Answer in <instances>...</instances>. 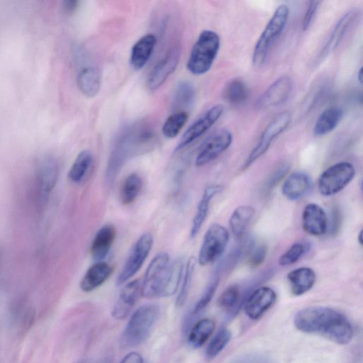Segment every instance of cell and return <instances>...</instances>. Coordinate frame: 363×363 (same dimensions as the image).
Returning a JSON list of instances; mask_svg holds the SVG:
<instances>
[{
    "label": "cell",
    "instance_id": "cell-1",
    "mask_svg": "<svg viewBox=\"0 0 363 363\" xmlns=\"http://www.w3.org/2000/svg\"><path fill=\"white\" fill-rule=\"evenodd\" d=\"M294 325L300 331L319 334L339 345L349 343L353 329L347 318L339 311L324 306H310L299 311Z\"/></svg>",
    "mask_w": 363,
    "mask_h": 363
},
{
    "label": "cell",
    "instance_id": "cell-2",
    "mask_svg": "<svg viewBox=\"0 0 363 363\" xmlns=\"http://www.w3.org/2000/svg\"><path fill=\"white\" fill-rule=\"evenodd\" d=\"M184 261H173L166 252L156 255L150 262L141 283V295L145 298L168 297L174 294L181 281Z\"/></svg>",
    "mask_w": 363,
    "mask_h": 363
},
{
    "label": "cell",
    "instance_id": "cell-3",
    "mask_svg": "<svg viewBox=\"0 0 363 363\" xmlns=\"http://www.w3.org/2000/svg\"><path fill=\"white\" fill-rule=\"evenodd\" d=\"M220 46L218 34L211 30L201 32L194 44L186 68L194 75H202L211 68Z\"/></svg>",
    "mask_w": 363,
    "mask_h": 363
},
{
    "label": "cell",
    "instance_id": "cell-4",
    "mask_svg": "<svg viewBox=\"0 0 363 363\" xmlns=\"http://www.w3.org/2000/svg\"><path fill=\"white\" fill-rule=\"evenodd\" d=\"M160 308L155 304H146L138 308L130 318L122 334L124 346L135 347L143 342L157 320Z\"/></svg>",
    "mask_w": 363,
    "mask_h": 363
},
{
    "label": "cell",
    "instance_id": "cell-5",
    "mask_svg": "<svg viewBox=\"0 0 363 363\" xmlns=\"http://www.w3.org/2000/svg\"><path fill=\"white\" fill-rule=\"evenodd\" d=\"M289 16V9L285 4L280 5L274 11L255 45L252 54L255 67H260L265 62L273 44L284 31Z\"/></svg>",
    "mask_w": 363,
    "mask_h": 363
},
{
    "label": "cell",
    "instance_id": "cell-6",
    "mask_svg": "<svg viewBox=\"0 0 363 363\" xmlns=\"http://www.w3.org/2000/svg\"><path fill=\"white\" fill-rule=\"evenodd\" d=\"M355 176V169L348 162L335 163L324 170L318 181L319 192L330 196L342 191Z\"/></svg>",
    "mask_w": 363,
    "mask_h": 363
},
{
    "label": "cell",
    "instance_id": "cell-7",
    "mask_svg": "<svg viewBox=\"0 0 363 363\" xmlns=\"http://www.w3.org/2000/svg\"><path fill=\"white\" fill-rule=\"evenodd\" d=\"M228 241L227 229L219 223L211 224L203 238L198 256L199 263L207 265L214 262L224 252Z\"/></svg>",
    "mask_w": 363,
    "mask_h": 363
},
{
    "label": "cell",
    "instance_id": "cell-8",
    "mask_svg": "<svg viewBox=\"0 0 363 363\" xmlns=\"http://www.w3.org/2000/svg\"><path fill=\"white\" fill-rule=\"evenodd\" d=\"M153 245L150 233L142 234L131 247L127 259L118 276L116 284L120 286L133 277L141 268Z\"/></svg>",
    "mask_w": 363,
    "mask_h": 363
},
{
    "label": "cell",
    "instance_id": "cell-9",
    "mask_svg": "<svg viewBox=\"0 0 363 363\" xmlns=\"http://www.w3.org/2000/svg\"><path fill=\"white\" fill-rule=\"evenodd\" d=\"M291 116L289 111H283L277 115L265 128L256 146L247 157L242 169H246L269 148L274 140L289 126Z\"/></svg>",
    "mask_w": 363,
    "mask_h": 363
},
{
    "label": "cell",
    "instance_id": "cell-10",
    "mask_svg": "<svg viewBox=\"0 0 363 363\" xmlns=\"http://www.w3.org/2000/svg\"><path fill=\"white\" fill-rule=\"evenodd\" d=\"M232 142L233 135L229 130H216L201 145L196 158V165L202 167L214 160L230 146Z\"/></svg>",
    "mask_w": 363,
    "mask_h": 363
},
{
    "label": "cell",
    "instance_id": "cell-11",
    "mask_svg": "<svg viewBox=\"0 0 363 363\" xmlns=\"http://www.w3.org/2000/svg\"><path fill=\"white\" fill-rule=\"evenodd\" d=\"M224 111L222 104H216L208 108L183 133L174 152H179L209 130L220 118Z\"/></svg>",
    "mask_w": 363,
    "mask_h": 363
},
{
    "label": "cell",
    "instance_id": "cell-12",
    "mask_svg": "<svg viewBox=\"0 0 363 363\" xmlns=\"http://www.w3.org/2000/svg\"><path fill=\"white\" fill-rule=\"evenodd\" d=\"M180 55V46L176 44L155 65L147 79V86L149 89H157L164 83L169 76L176 69Z\"/></svg>",
    "mask_w": 363,
    "mask_h": 363
},
{
    "label": "cell",
    "instance_id": "cell-13",
    "mask_svg": "<svg viewBox=\"0 0 363 363\" xmlns=\"http://www.w3.org/2000/svg\"><path fill=\"white\" fill-rule=\"evenodd\" d=\"M292 88L291 77L283 76L277 79L259 96L256 107L263 109L282 104L289 97Z\"/></svg>",
    "mask_w": 363,
    "mask_h": 363
},
{
    "label": "cell",
    "instance_id": "cell-14",
    "mask_svg": "<svg viewBox=\"0 0 363 363\" xmlns=\"http://www.w3.org/2000/svg\"><path fill=\"white\" fill-rule=\"evenodd\" d=\"M276 292L270 287L261 286L247 297L244 311L252 319L259 318L275 302Z\"/></svg>",
    "mask_w": 363,
    "mask_h": 363
},
{
    "label": "cell",
    "instance_id": "cell-15",
    "mask_svg": "<svg viewBox=\"0 0 363 363\" xmlns=\"http://www.w3.org/2000/svg\"><path fill=\"white\" fill-rule=\"evenodd\" d=\"M301 225L303 230L311 235L320 236L325 234L328 228L326 213L316 203L307 204L302 212Z\"/></svg>",
    "mask_w": 363,
    "mask_h": 363
},
{
    "label": "cell",
    "instance_id": "cell-16",
    "mask_svg": "<svg viewBox=\"0 0 363 363\" xmlns=\"http://www.w3.org/2000/svg\"><path fill=\"white\" fill-rule=\"evenodd\" d=\"M141 294V282L138 279L126 284L114 304L111 315L117 320L125 318Z\"/></svg>",
    "mask_w": 363,
    "mask_h": 363
},
{
    "label": "cell",
    "instance_id": "cell-17",
    "mask_svg": "<svg viewBox=\"0 0 363 363\" xmlns=\"http://www.w3.org/2000/svg\"><path fill=\"white\" fill-rule=\"evenodd\" d=\"M312 184V179L307 173L294 172L285 179L281 192L288 200L296 201L310 192Z\"/></svg>",
    "mask_w": 363,
    "mask_h": 363
},
{
    "label": "cell",
    "instance_id": "cell-18",
    "mask_svg": "<svg viewBox=\"0 0 363 363\" xmlns=\"http://www.w3.org/2000/svg\"><path fill=\"white\" fill-rule=\"evenodd\" d=\"M116 237V228L106 224L95 234L90 246V252L95 262L104 261L108 256Z\"/></svg>",
    "mask_w": 363,
    "mask_h": 363
},
{
    "label": "cell",
    "instance_id": "cell-19",
    "mask_svg": "<svg viewBox=\"0 0 363 363\" xmlns=\"http://www.w3.org/2000/svg\"><path fill=\"white\" fill-rule=\"evenodd\" d=\"M357 15V12L356 10H350L340 18L320 50L319 55L320 60L326 57L337 48L355 21Z\"/></svg>",
    "mask_w": 363,
    "mask_h": 363
},
{
    "label": "cell",
    "instance_id": "cell-20",
    "mask_svg": "<svg viewBox=\"0 0 363 363\" xmlns=\"http://www.w3.org/2000/svg\"><path fill=\"white\" fill-rule=\"evenodd\" d=\"M223 191V186L218 184H210L206 186L198 203L196 214L192 220L190 230L191 238H195L199 233L209 210L211 201Z\"/></svg>",
    "mask_w": 363,
    "mask_h": 363
},
{
    "label": "cell",
    "instance_id": "cell-21",
    "mask_svg": "<svg viewBox=\"0 0 363 363\" xmlns=\"http://www.w3.org/2000/svg\"><path fill=\"white\" fill-rule=\"evenodd\" d=\"M113 267L104 261L96 262L86 272L80 282L84 292H90L102 285L111 275Z\"/></svg>",
    "mask_w": 363,
    "mask_h": 363
},
{
    "label": "cell",
    "instance_id": "cell-22",
    "mask_svg": "<svg viewBox=\"0 0 363 363\" xmlns=\"http://www.w3.org/2000/svg\"><path fill=\"white\" fill-rule=\"evenodd\" d=\"M157 38L152 33H148L139 38L133 45L130 63L135 70L141 69L148 62L155 44Z\"/></svg>",
    "mask_w": 363,
    "mask_h": 363
},
{
    "label": "cell",
    "instance_id": "cell-23",
    "mask_svg": "<svg viewBox=\"0 0 363 363\" xmlns=\"http://www.w3.org/2000/svg\"><path fill=\"white\" fill-rule=\"evenodd\" d=\"M58 175V167L55 160L51 157L45 159L40 164L38 173V186L43 201L47 200L55 187Z\"/></svg>",
    "mask_w": 363,
    "mask_h": 363
},
{
    "label": "cell",
    "instance_id": "cell-24",
    "mask_svg": "<svg viewBox=\"0 0 363 363\" xmlns=\"http://www.w3.org/2000/svg\"><path fill=\"white\" fill-rule=\"evenodd\" d=\"M291 291L295 296H301L308 291L314 285L316 275L313 269L308 267L296 268L287 274Z\"/></svg>",
    "mask_w": 363,
    "mask_h": 363
},
{
    "label": "cell",
    "instance_id": "cell-25",
    "mask_svg": "<svg viewBox=\"0 0 363 363\" xmlns=\"http://www.w3.org/2000/svg\"><path fill=\"white\" fill-rule=\"evenodd\" d=\"M77 80L81 92L84 96L91 98L94 97L100 90L101 74L96 67L85 66L78 72Z\"/></svg>",
    "mask_w": 363,
    "mask_h": 363
},
{
    "label": "cell",
    "instance_id": "cell-26",
    "mask_svg": "<svg viewBox=\"0 0 363 363\" xmlns=\"http://www.w3.org/2000/svg\"><path fill=\"white\" fill-rule=\"evenodd\" d=\"M343 116V111L340 107H330L324 110L317 118L313 133L323 136L332 132L340 123Z\"/></svg>",
    "mask_w": 363,
    "mask_h": 363
},
{
    "label": "cell",
    "instance_id": "cell-27",
    "mask_svg": "<svg viewBox=\"0 0 363 363\" xmlns=\"http://www.w3.org/2000/svg\"><path fill=\"white\" fill-rule=\"evenodd\" d=\"M255 211L249 205L238 206L232 213L229 225L232 233L237 237L242 236L254 217Z\"/></svg>",
    "mask_w": 363,
    "mask_h": 363
},
{
    "label": "cell",
    "instance_id": "cell-28",
    "mask_svg": "<svg viewBox=\"0 0 363 363\" xmlns=\"http://www.w3.org/2000/svg\"><path fill=\"white\" fill-rule=\"evenodd\" d=\"M216 328L214 321L210 318H203L197 321L190 329L188 343L193 348L201 347L213 333Z\"/></svg>",
    "mask_w": 363,
    "mask_h": 363
},
{
    "label": "cell",
    "instance_id": "cell-29",
    "mask_svg": "<svg viewBox=\"0 0 363 363\" xmlns=\"http://www.w3.org/2000/svg\"><path fill=\"white\" fill-rule=\"evenodd\" d=\"M93 162L92 153L88 150H82L75 158L68 172L69 179L75 184L80 183L87 175Z\"/></svg>",
    "mask_w": 363,
    "mask_h": 363
},
{
    "label": "cell",
    "instance_id": "cell-30",
    "mask_svg": "<svg viewBox=\"0 0 363 363\" xmlns=\"http://www.w3.org/2000/svg\"><path fill=\"white\" fill-rule=\"evenodd\" d=\"M195 99V89L192 84L186 80L180 81L174 91L172 107L178 111L191 107Z\"/></svg>",
    "mask_w": 363,
    "mask_h": 363
},
{
    "label": "cell",
    "instance_id": "cell-31",
    "mask_svg": "<svg viewBox=\"0 0 363 363\" xmlns=\"http://www.w3.org/2000/svg\"><path fill=\"white\" fill-rule=\"evenodd\" d=\"M223 96L228 103L239 105L247 99L249 90L243 80L239 78L232 79L225 85Z\"/></svg>",
    "mask_w": 363,
    "mask_h": 363
},
{
    "label": "cell",
    "instance_id": "cell-32",
    "mask_svg": "<svg viewBox=\"0 0 363 363\" xmlns=\"http://www.w3.org/2000/svg\"><path fill=\"white\" fill-rule=\"evenodd\" d=\"M143 187V179L141 177L133 172L125 179L120 191V199L125 204L133 203L138 197Z\"/></svg>",
    "mask_w": 363,
    "mask_h": 363
},
{
    "label": "cell",
    "instance_id": "cell-33",
    "mask_svg": "<svg viewBox=\"0 0 363 363\" xmlns=\"http://www.w3.org/2000/svg\"><path fill=\"white\" fill-rule=\"evenodd\" d=\"M189 118L186 111H177L170 115L164 121L162 131L167 138H175L183 128Z\"/></svg>",
    "mask_w": 363,
    "mask_h": 363
},
{
    "label": "cell",
    "instance_id": "cell-34",
    "mask_svg": "<svg viewBox=\"0 0 363 363\" xmlns=\"http://www.w3.org/2000/svg\"><path fill=\"white\" fill-rule=\"evenodd\" d=\"M196 262V258L191 257L186 264L183 282L176 301L177 306H182L187 299L195 270Z\"/></svg>",
    "mask_w": 363,
    "mask_h": 363
},
{
    "label": "cell",
    "instance_id": "cell-35",
    "mask_svg": "<svg viewBox=\"0 0 363 363\" xmlns=\"http://www.w3.org/2000/svg\"><path fill=\"white\" fill-rule=\"evenodd\" d=\"M309 245L303 242H296L291 245L279 258L281 266H288L296 263L308 250Z\"/></svg>",
    "mask_w": 363,
    "mask_h": 363
},
{
    "label": "cell",
    "instance_id": "cell-36",
    "mask_svg": "<svg viewBox=\"0 0 363 363\" xmlns=\"http://www.w3.org/2000/svg\"><path fill=\"white\" fill-rule=\"evenodd\" d=\"M230 338L231 333L228 330H220L209 342L206 350V357L209 359L216 357L228 345Z\"/></svg>",
    "mask_w": 363,
    "mask_h": 363
},
{
    "label": "cell",
    "instance_id": "cell-37",
    "mask_svg": "<svg viewBox=\"0 0 363 363\" xmlns=\"http://www.w3.org/2000/svg\"><path fill=\"white\" fill-rule=\"evenodd\" d=\"M220 271L216 269L213 277L208 283L201 297L195 304L191 315H196L200 313L211 301L220 281Z\"/></svg>",
    "mask_w": 363,
    "mask_h": 363
},
{
    "label": "cell",
    "instance_id": "cell-38",
    "mask_svg": "<svg viewBox=\"0 0 363 363\" xmlns=\"http://www.w3.org/2000/svg\"><path fill=\"white\" fill-rule=\"evenodd\" d=\"M289 169V165L288 163H281L279 164L269 174L267 180L265 181L263 187L262 192L264 195L269 194L272 190L276 186L277 183L284 177Z\"/></svg>",
    "mask_w": 363,
    "mask_h": 363
},
{
    "label": "cell",
    "instance_id": "cell-39",
    "mask_svg": "<svg viewBox=\"0 0 363 363\" xmlns=\"http://www.w3.org/2000/svg\"><path fill=\"white\" fill-rule=\"evenodd\" d=\"M240 296L238 286H229L219 296L218 305L223 308H232L238 303Z\"/></svg>",
    "mask_w": 363,
    "mask_h": 363
},
{
    "label": "cell",
    "instance_id": "cell-40",
    "mask_svg": "<svg viewBox=\"0 0 363 363\" xmlns=\"http://www.w3.org/2000/svg\"><path fill=\"white\" fill-rule=\"evenodd\" d=\"M320 3L321 2L318 1H312L308 3L302 22L303 30H308L311 26Z\"/></svg>",
    "mask_w": 363,
    "mask_h": 363
},
{
    "label": "cell",
    "instance_id": "cell-41",
    "mask_svg": "<svg viewBox=\"0 0 363 363\" xmlns=\"http://www.w3.org/2000/svg\"><path fill=\"white\" fill-rule=\"evenodd\" d=\"M267 253V247L261 245L257 246L251 253L250 257V264L252 267H258L263 263Z\"/></svg>",
    "mask_w": 363,
    "mask_h": 363
},
{
    "label": "cell",
    "instance_id": "cell-42",
    "mask_svg": "<svg viewBox=\"0 0 363 363\" xmlns=\"http://www.w3.org/2000/svg\"><path fill=\"white\" fill-rule=\"evenodd\" d=\"M121 363H143V358L140 354L131 352L123 358Z\"/></svg>",
    "mask_w": 363,
    "mask_h": 363
},
{
    "label": "cell",
    "instance_id": "cell-43",
    "mask_svg": "<svg viewBox=\"0 0 363 363\" xmlns=\"http://www.w3.org/2000/svg\"><path fill=\"white\" fill-rule=\"evenodd\" d=\"M333 219V222H332V225H331V230L333 232V233H335L337 230H338L339 229V227H340V213H339V211L336 208V209H334V211H333V216H332Z\"/></svg>",
    "mask_w": 363,
    "mask_h": 363
},
{
    "label": "cell",
    "instance_id": "cell-44",
    "mask_svg": "<svg viewBox=\"0 0 363 363\" xmlns=\"http://www.w3.org/2000/svg\"><path fill=\"white\" fill-rule=\"evenodd\" d=\"M78 4L77 1H66L63 4L64 10L67 13H71L77 9Z\"/></svg>",
    "mask_w": 363,
    "mask_h": 363
},
{
    "label": "cell",
    "instance_id": "cell-45",
    "mask_svg": "<svg viewBox=\"0 0 363 363\" xmlns=\"http://www.w3.org/2000/svg\"><path fill=\"white\" fill-rule=\"evenodd\" d=\"M357 79L360 84L362 83V67H360V69L357 72Z\"/></svg>",
    "mask_w": 363,
    "mask_h": 363
},
{
    "label": "cell",
    "instance_id": "cell-46",
    "mask_svg": "<svg viewBox=\"0 0 363 363\" xmlns=\"http://www.w3.org/2000/svg\"><path fill=\"white\" fill-rule=\"evenodd\" d=\"M357 240L359 245L362 246L363 245L362 230H361L360 232L359 233Z\"/></svg>",
    "mask_w": 363,
    "mask_h": 363
},
{
    "label": "cell",
    "instance_id": "cell-47",
    "mask_svg": "<svg viewBox=\"0 0 363 363\" xmlns=\"http://www.w3.org/2000/svg\"><path fill=\"white\" fill-rule=\"evenodd\" d=\"M99 363H111L110 359L106 358L101 360Z\"/></svg>",
    "mask_w": 363,
    "mask_h": 363
}]
</instances>
